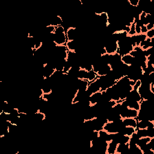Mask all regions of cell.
I'll use <instances>...</instances> for the list:
<instances>
[{
    "mask_svg": "<svg viewBox=\"0 0 154 154\" xmlns=\"http://www.w3.org/2000/svg\"><path fill=\"white\" fill-rule=\"evenodd\" d=\"M66 34L67 40H78V38L79 34L77 28L75 26H70L66 31Z\"/></svg>",
    "mask_w": 154,
    "mask_h": 154,
    "instance_id": "1",
    "label": "cell"
},
{
    "mask_svg": "<svg viewBox=\"0 0 154 154\" xmlns=\"http://www.w3.org/2000/svg\"><path fill=\"white\" fill-rule=\"evenodd\" d=\"M120 61L128 66H131L135 63V58L130 53H129L121 55Z\"/></svg>",
    "mask_w": 154,
    "mask_h": 154,
    "instance_id": "2",
    "label": "cell"
},
{
    "mask_svg": "<svg viewBox=\"0 0 154 154\" xmlns=\"http://www.w3.org/2000/svg\"><path fill=\"white\" fill-rule=\"evenodd\" d=\"M117 144L118 143L114 140L108 141V146L105 154H114Z\"/></svg>",
    "mask_w": 154,
    "mask_h": 154,
    "instance_id": "3",
    "label": "cell"
},
{
    "mask_svg": "<svg viewBox=\"0 0 154 154\" xmlns=\"http://www.w3.org/2000/svg\"><path fill=\"white\" fill-rule=\"evenodd\" d=\"M122 123L125 126H132L137 128V119L136 118H129L126 117L122 119Z\"/></svg>",
    "mask_w": 154,
    "mask_h": 154,
    "instance_id": "4",
    "label": "cell"
},
{
    "mask_svg": "<svg viewBox=\"0 0 154 154\" xmlns=\"http://www.w3.org/2000/svg\"><path fill=\"white\" fill-rule=\"evenodd\" d=\"M49 24H51V25H54L55 27L58 26L63 25V19L60 15H58L52 20L51 23H49Z\"/></svg>",
    "mask_w": 154,
    "mask_h": 154,
    "instance_id": "5",
    "label": "cell"
},
{
    "mask_svg": "<svg viewBox=\"0 0 154 154\" xmlns=\"http://www.w3.org/2000/svg\"><path fill=\"white\" fill-rule=\"evenodd\" d=\"M97 77V76L96 73L94 71H93V70H91L88 72L87 80L88 81L89 83H90L93 81H94Z\"/></svg>",
    "mask_w": 154,
    "mask_h": 154,
    "instance_id": "6",
    "label": "cell"
},
{
    "mask_svg": "<svg viewBox=\"0 0 154 154\" xmlns=\"http://www.w3.org/2000/svg\"><path fill=\"white\" fill-rule=\"evenodd\" d=\"M146 36L148 38H154V29L147 31V32L146 34Z\"/></svg>",
    "mask_w": 154,
    "mask_h": 154,
    "instance_id": "7",
    "label": "cell"
}]
</instances>
